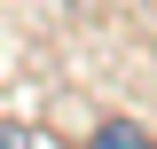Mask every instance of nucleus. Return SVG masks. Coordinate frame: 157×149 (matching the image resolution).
Returning a JSON list of instances; mask_svg holds the SVG:
<instances>
[{
	"label": "nucleus",
	"instance_id": "nucleus-1",
	"mask_svg": "<svg viewBox=\"0 0 157 149\" xmlns=\"http://www.w3.org/2000/svg\"><path fill=\"white\" fill-rule=\"evenodd\" d=\"M86 149H157L141 126H126V118H102L94 133H86Z\"/></svg>",
	"mask_w": 157,
	"mask_h": 149
},
{
	"label": "nucleus",
	"instance_id": "nucleus-2",
	"mask_svg": "<svg viewBox=\"0 0 157 149\" xmlns=\"http://www.w3.org/2000/svg\"><path fill=\"white\" fill-rule=\"evenodd\" d=\"M0 149H39V141H32V133L16 126V118H0Z\"/></svg>",
	"mask_w": 157,
	"mask_h": 149
}]
</instances>
